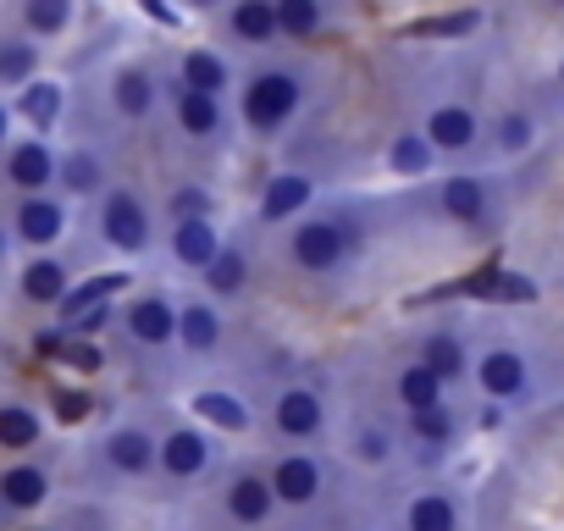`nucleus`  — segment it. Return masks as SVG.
I'll return each mask as SVG.
<instances>
[{"label": "nucleus", "instance_id": "c756f323", "mask_svg": "<svg viewBox=\"0 0 564 531\" xmlns=\"http://www.w3.org/2000/svg\"><path fill=\"white\" fill-rule=\"evenodd\" d=\"M205 289H210V300H232L243 283H249V260H243V249L238 243H221V254L205 266Z\"/></svg>", "mask_w": 564, "mask_h": 531}, {"label": "nucleus", "instance_id": "7ed1b4c3", "mask_svg": "<svg viewBox=\"0 0 564 531\" xmlns=\"http://www.w3.org/2000/svg\"><path fill=\"white\" fill-rule=\"evenodd\" d=\"M100 238L117 249V254H144L150 249V210L133 188H111L106 205H100Z\"/></svg>", "mask_w": 564, "mask_h": 531}, {"label": "nucleus", "instance_id": "e433bc0d", "mask_svg": "<svg viewBox=\"0 0 564 531\" xmlns=\"http://www.w3.org/2000/svg\"><path fill=\"white\" fill-rule=\"evenodd\" d=\"M349 454H355L360 465H388V459H393V432L377 426V421H360V426L349 432Z\"/></svg>", "mask_w": 564, "mask_h": 531}, {"label": "nucleus", "instance_id": "2f4dec72", "mask_svg": "<svg viewBox=\"0 0 564 531\" xmlns=\"http://www.w3.org/2000/svg\"><path fill=\"white\" fill-rule=\"evenodd\" d=\"M40 437H45L40 410H29V404H0V448L23 454V448H34Z\"/></svg>", "mask_w": 564, "mask_h": 531}, {"label": "nucleus", "instance_id": "9d476101", "mask_svg": "<svg viewBox=\"0 0 564 531\" xmlns=\"http://www.w3.org/2000/svg\"><path fill=\"white\" fill-rule=\"evenodd\" d=\"M122 327L139 349H166L177 344V305L166 294H139L122 305Z\"/></svg>", "mask_w": 564, "mask_h": 531}, {"label": "nucleus", "instance_id": "4c0bfd02", "mask_svg": "<svg viewBox=\"0 0 564 531\" xmlns=\"http://www.w3.org/2000/svg\"><path fill=\"white\" fill-rule=\"evenodd\" d=\"M34 67H40V51L29 40H0V84H34Z\"/></svg>", "mask_w": 564, "mask_h": 531}, {"label": "nucleus", "instance_id": "f8f14e48", "mask_svg": "<svg viewBox=\"0 0 564 531\" xmlns=\"http://www.w3.org/2000/svg\"><path fill=\"white\" fill-rule=\"evenodd\" d=\"M421 133L437 144V155H465V150L481 139V117H476L470 106H459V100H437V106L426 111Z\"/></svg>", "mask_w": 564, "mask_h": 531}, {"label": "nucleus", "instance_id": "6ab92c4d", "mask_svg": "<svg viewBox=\"0 0 564 531\" xmlns=\"http://www.w3.org/2000/svg\"><path fill=\"white\" fill-rule=\"evenodd\" d=\"M188 404H194V415H199L216 437H238V432H249V404H243L238 393H227V388H199Z\"/></svg>", "mask_w": 564, "mask_h": 531}, {"label": "nucleus", "instance_id": "aec40b11", "mask_svg": "<svg viewBox=\"0 0 564 531\" xmlns=\"http://www.w3.org/2000/svg\"><path fill=\"white\" fill-rule=\"evenodd\" d=\"M67 232V205L62 199H45V194H29L23 205H18V238L23 243H56Z\"/></svg>", "mask_w": 564, "mask_h": 531}, {"label": "nucleus", "instance_id": "473e14b6", "mask_svg": "<svg viewBox=\"0 0 564 531\" xmlns=\"http://www.w3.org/2000/svg\"><path fill=\"white\" fill-rule=\"evenodd\" d=\"M421 360L443 377V382H454L465 366H470V355H465V344L454 338V333H426V344H421Z\"/></svg>", "mask_w": 564, "mask_h": 531}, {"label": "nucleus", "instance_id": "423d86ee", "mask_svg": "<svg viewBox=\"0 0 564 531\" xmlns=\"http://www.w3.org/2000/svg\"><path fill=\"white\" fill-rule=\"evenodd\" d=\"M271 487H276V498L289 503V509H311L322 492H327V470H322V459L311 454V448H294V454H282L271 470Z\"/></svg>", "mask_w": 564, "mask_h": 531}, {"label": "nucleus", "instance_id": "2eb2a0df", "mask_svg": "<svg viewBox=\"0 0 564 531\" xmlns=\"http://www.w3.org/2000/svg\"><path fill=\"white\" fill-rule=\"evenodd\" d=\"M311 199H316V183L305 172H271L260 194V221H294L311 210Z\"/></svg>", "mask_w": 564, "mask_h": 531}, {"label": "nucleus", "instance_id": "a19ab883", "mask_svg": "<svg viewBox=\"0 0 564 531\" xmlns=\"http://www.w3.org/2000/svg\"><path fill=\"white\" fill-rule=\"evenodd\" d=\"M481 29V12H459V18H443V23H426L421 34H437V40H454V34H470Z\"/></svg>", "mask_w": 564, "mask_h": 531}, {"label": "nucleus", "instance_id": "de8ad7c7", "mask_svg": "<svg viewBox=\"0 0 564 531\" xmlns=\"http://www.w3.org/2000/svg\"><path fill=\"white\" fill-rule=\"evenodd\" d=\"M7 128H12V111H7V106H0V139H7Z\"/></svg>", "mask_w": 564, "mask_h": 531}, {"label": "nucleus", "instance_id": "72a5a7b5", "mask_svg": "<svg viewBox=\"0 0 564 531\" xmlns=\"http://www.w3.org/2000/svg\"><path fill=\"white\" fill-rule=\"evenodd\" d=\"M56 177L67 183V194H100L106 166H100L95 150H73V155H62V172H56Z\"/></svg>", "mask_w": 564, "mask_h": 531}, {"label": "nucleus", "instance_id": "3c124183", "mask_svg": "<svg viewBox=\"0 0 564 531\" xmlns=\"http://www.w3.org/2000/svg\"><path fill=\"white\" fill-rule=\"evenodd\" d=\"M0 254H7V232H0Z\"/></svg>", "mask_w": 564, "mask_h": 531}, {"label": "nucleus", "instance_id": "09e8293b", "mask_svg": "<svg viewBox=\"0 0 564 531\" xmlns=\"http://www.w3.org/2000/svg\"><path fill=\"white\" fill-rule=\"evenodd\" d=\"M7 514H12V503H7V492H0V525H7Z\"/></svg>", "mask_w": 564, "mask_h": 531}, {"label": "nucleus", "instance_id": "a211bd4d", "mask_svg": "<svg viewBox=\"0 0 564 531\" xmlns=\"http://www.w3.org/2000/svg\"><path fill=\"white\" fill-rule=\"evenodd\" d=\"M56 172H62V161L51 155L45 139H23V144H12V155H7V177H12L23 194H40L45 183H56Z\"/></svg>", "mask_w": 564, "mask_h": 531}, {"label": "nucleus", "instance_id": "f03ea898", "mask_svg": "<svg viewBox=\"0 0 564 531\" xmlns=\"http://www.w3.org/2000/svg\"><path fill=\"white\" fill-rule=\"evenodd\" d=\"M355 243H360V227H349L344 210H316V216L305 210L289 232V266H300L311 278H327L338 266H349Z\"/></svg>", "mask_w": 564, "mask_h": 531}, {"label": "nucleus", "instance_id": "c9c22d12", "mask_svg": "<svg viewBox=\"0 0 564 531\" xmlns=\"http://www.w3.org/2000/svg\"><path fill=\"white\" fill-rule=\"evenodd\" d=\"M23 23H29V34L56 40L73 23V0H23Z\"/></svg>", "mask_w": 564, "mask_h": 531}, {"label": "nucleus", "instance_id": "dca6fc26", "mask_svg": "<svg viewBox=\"0 0 564 531\" xmlns=\"http://www.w3.org/2000/svg\"><path fill=\"white\" fill-rule=\"evenodd\" d=\"M227 29L238 45L260 51L282 40V18H276V0H227Z\"/></svg>", "mask_w": 564, "mask_h": 531}, {"label": "nucleus", "instance_id": "4be33fe9", "mask_svg": "<svg viewBox=\"0 0 564 531\" xmlns=\"http://www.w3.org/2000/svg\"><path fill=\"white\" fill-rule=\"evenodd\" d=\"M388 172L393 177H426L432 166H437V144L421 133V128H404V133H393L388 139Z\"/></svg>", "mask_w": 564, "mask_h": 531}, {"label": "nucleus", "instance_id": "c03bdc74", "mask_svg": "<svg viewBox=\"0 0 564 531\" xmlns=\"http://www.w3.org/2000/svg\"><path fill=\"white\" fill-rule=\"evenodd\" d=\"M498 294H503V300H536V283H531V278L503 272V278H498Z\"/></svg>", "mask_w": 564, "mask_h": 531}, {"label": "nucleus", "instance_id": "a878e982", "mask_svg": "<svg viewBox=\"0 0 564 531\" xmlns=\"http://www.w3.org/2000/svg\"><path fill=\"white\" fill-rule=\"evenodd\" d=\"M0 492H7L12 514H29L51 498V470L40 465H12V470H0Z\"/></svg>", "mask_w": 564, "mask_h": 531}, {"label": "nucleus", "instance_id": "6e6552de", "mask_svg": "<svg viewBox=\"0 0 564 531\" xmlns=\"http://www.w3.org/2000/svg\"><path fill=\"white\" fill-rule=\"evenodd\" d=\"M221 333H227V322H221V300H210V294L177 300V344H183V355L210 360V355L221 349Z\"/></svg>", "mask_w": 564, "mask_h": 531}, {"label": "nucleus", "instance_id": "5701e85b", "mask_svg": "<svg viewBox=\"0 0 564 531\" xmlns=\"http://www.w3.org/2000/svg\"><path fill=\"white\" fill-rule=\"evenodd\" d=\"M393 399L404 410H432V404H448V382L426 366V360H410L399 377H393Z\"/></svg>", "mask_w": 564, "mask_h": 531}, {"label": "nucleus", "instance_id": "1a4fd4ad", "mask_svg": "<svg viewBox=\"0 0 564 531\" xmlns=\"http://www.w3.org/2000/svg\"><path fill=\"white\" fill-rule=\"evenodd\" d=\"M216 459V432L210 426H172L166 437H161V470L172 476V481H194V476H205V465Z\"/></svg>", "mask_w": 564, "mask_h": 531}, {"label": "nucleus", "instance_id": "412c9836", "mask_svg": "<svg viewBox=\"0 0 564 531\" xmlns=\"http://www.w3.org/2000/svg\"><path fill=\"white\" fill-rule=\"evenodd\" d=\"M177 84H188V89H199V95H227L232 89V67H227V56H216V51H205V45H194V51H183V62H177Z\"/></svg>", "mask_w": 564, "mask_h": 531}, {"label": "nucleus", "instance_id": "49530a36", "mask_svg": "<svg viewBox=\"0 0 564 531\" xmlns=\"http://www.w3.org/2000/svg\"><path fill=\"white\" fill-rule=\"evenodd\" d=\"M188 12H216V7H227V0H183Z\"/></svg>", "mask_w": 564, "mask_h": 531}, {"label": "nucleus", "instance_id": "8fccbe9b", "mask_svg": "<svg viewBox=\"0 0 564 531\" xmlns=\"http://www.w3.org/2000/svg\"><path fill=\"white\" fill-rule=\"evenodd\" d=\"M558 89H564V56H558Z\"/></svg>", "mask_w": 564, "mask_h": 531}, {"label": "nucleus", "instance_id": "864d4df0", "mask_svg": "<svg viewBox=\"0 0 564 531\" xmlns=\"http://www.w3.org/2000/svg\"><path fill=\"white\" fill-rule=\"evenodd\" d=\"M558 7H564V0H558Z\"/></svg>", "mask_w": 564, "mask_h": 531}, {"label": "nucleus", "instance_id": "c85d7f7f", "mask_svg": "<svg viewBox=\"0 0 564 531\" xmlns=\"http://www.w3.org/2000/svg\"><path fill=\"white\" fill-rule=\"evenodd\" d=\"M18 117H23L29 128L51 133V128L62 122V84H45V78L23 84V95H18Z\"/></svg>", "mask_w": 564, "mask_h": 531}, {"label": "nucleus", "instance_id": "37998d69", "mask_svg": "<svg viewBox=\"0 0 564 531\" xmlns=\"http://www.w3.org/2000/svg\"><path fill=\"white\" fill-rule=\"evenodd\" d=\"M89 410H95L89 393H78V388H62V393H56V415H62V421H84Z\"/></svg>", "mask_w": 564, "mask_h": 531}, {"label": "nucleus", "instance_id": "f3484780", "mask_svg": "<svg viewBox=\"0 0 564 531\" xmlns=\"http://www.w3.org/2000/svg\"><path fill=\"white\" fill-rule=\"evenodd\" d=\"M216 254H221V227H216V216L172 221V260H177V266H188V272H205Z\"/></svg>", "mask_w": 564, "mask_h": 531}, {"label": "nucleus", "instance_id": "79ce46f5", "mask_svg": "<svg viewBox=\"0 0 564 531\" xmlns=\"http://www.w3.org/2000/svg\"><path fill=\"white\" fill-rule=\"evenodd\" d=\"M62 360H67V366H78V371H100V360H106V355H100L89 338H73V344L62 349Z\"/></svg>", "mask_w": 564, "mask_h": 531}, {"label": "nucleus", "instance_id": "bb28decb", "mask_svg": "<svg viewBox=\"0 0 564 531\" xmlns=\"http://www.w3.org/2000/svg\"><path fill=\"white\" fill-rule=\"evenodd\" d=\"M23 300L29 305H62L67 300V266L56 254H40L23 266Z\"/></svg>", "mask_w": 564, "mask_h": 531}, {"label": "nucleus", "instance_id": "ddd939ff", "mask_svg": "<svg viewBox=\"0 0 564 531\" xmlns=\"http://www.w3.org/2000/svg\"><path fill=\"white\" fill-rule=\"evenodd\" d=\"M100 454H106V465H111L117 476H150L155 459H161V437H150L144 426L128 421V426H111V432H106Z\"/></svg>", "mask_w": 564, "mask_h": 531}, {"label": "nucleus", "instance_id": "f704fd0d", "mask_svg": "<svg viewBox=\"0 0 564 531\" xmlns=\"http://www.w3.org/2000/svg\"><path fill=\"white\" fill-rule=\"evenodd\" d=\"M128 289V272H111V278H89L84 289H67V300H62V322H73V316H84L89 305H106L111 294H122Z\"/></svg>", "mask_w": 564, "mask_h": 531}, {"label": "nucleus", "instance_id": "b1692460", "mask_svg": "<svg viewBox=\"0 0 564 531\" xmlns=\"http://www.w3.org/2000/svg\"><path fill=\"white\" fill-rule=\"evenodd\" d=\"M111 106L128 117V122H144L155 111V78L144 67H117L111 78Z\"/></svg>", "mask_w": 564, "mask_h": 531}, {"label": "nucleus", "instance_id": "ea45409f", "mask_svg": "<svg viewBox=\"0 0 564 531\" xmlns=\"http://www.w3.org/2000/svg\"><path fill=\"white\" fill-rule=\"evenodd\" d=\"M492 133H498V150H503V155H525V150L536 144V122H531L525 111H503Z\"/></svg>", "mask_w": 564, "mask_h": 531}, {"label": "nucleus", "instance_id": "9b49d317", "mask_svg": "<svg viewBox=\"0 0 564 531\" xmlns=\"http://www.w3.org/2000/svg\"><path fill=\"white\" fill-rule=\"evenodd\" d=\"M221 503H227V514H232L238 525H265V520H271V509H276L282 498H276L271 476L249 465V470H232V476H227Z\"/></svg>", "mask_w": 564, "mask_h": 531}, {"label": "nucleus", "instance_id": "7c9ffc66", "mask_svg": "<svg viewBox=\"0 0 564 531\" xmlns=\"http://www.w3.org/2000/svg\"><path fill=\"white\" fill-rule=\"evenodd\" d=\"M410 437H415L426 454H448L454 437H459V426H454L448 404H432V410H410Z\"/></svg>", "mask_w": 564, "mask_h": 531}, {"label": "nucleus", "instance_id": "f257e3e1", "mask_svg": "<svg viewBox=\"0 0 564 531\" xmlns=\"http://www.w3.org/2000/svg\"><path fill=\"white\" fill-rule=\"evenodd\" d=\"M305 95H311V89H305V78H300L294 67H260V73H249L243 89H238V117H243V128H249L254 139H276L282 128L300 117Z\"/></svg>", "mask_w": 564, "mask_h": 531}, {"label": "nucleus", "instance_id": "0eeeda50", "mask_svg": "<svg viewBox=\"0 0 564 531\" xmlns=\"http://www.w3.org/2000/svg\"><path fill=\"white\" fill-rule=\"evenodd\" d=\"M437 210L459 227H487L492 221V188L481 172H448L437 183Z\"/></svg>", "mask_w": 564, "mask_h": 531}, {"label": "nucleus", "instance_id": "393cba45", "mask_svg": "<svg viewBox=\"0 0 564 531\" xmlns=\"http://www.w3.org/2000/svg\"><path fill=\"white\" fill-rule=\"evenodd\" d=\"M404 531H459V503L448 492H415L404 503Z\"/></svg>", "mask_w": 564, "mask_h": 531}, {"label": "nucleus", "instance_id": "58836bf2", "mask_svg": "<svg viewBox=\"0 0 564 531\" xmlns=\"http://www.w3.org/2000/svg\"><path fill=\"white\" fill-rule=\"evenodd\" d=\"M166 216L172 221H188V216H216V194L205 183H183L166 194Z\"/></svg>", "mask_w": 564, "mask_h": 531}, {"label": "nucleus", "instance_id": "cd10ccee", "mask_svg": "<svg viewBox=\"0 0 564 531\" xmlns=\"http://www.w3.org/2000/svg\"><path fill=\"white\" fill-rule=\"evenodd\" d=\"M276 18H282V40L311 45L327 29V0H276Z\"/></svg>", "mask_w": 564, "mask_h": 531}, {"label": "nucleus", "instance_id": "20e7f679", "mask_svg": "<svg viewBox=\"0 0 564 531\" xmlns=\"http://www.w3.org/2000/svg\"><path fill=\"white\" fill-rule=\"evenodd\" d=\"M470 377H476V388H481L487 399H498V404H520V399L531 393V366H525V355H520L514 344L481 349V360L470 366Z\"/></svg>", "mask_w": 564, "mask_h": 531}, {"label": "nucleus", "instance_id": "39448f33", "mask_svg": "<svg viewBox=\"0 0 564 531\" xmlns=\"http://www.w3.org/2000/svg\"><path fill=\"white\" fill-rule=\"evenodd\" d=\"M271 426L289 443H316L322 426H327V399L316 388H305V382H289L271 399Z\"/></svg>", "mask_w": 564, "mask_h": 531}, {"label": "nucleus", "instance_id": "603ef678", "mask_svg": "<svg viewBox=\"0 0 564 531\" xmlns=\"http://www.w3.org/2000/svg\"><path fill=\"white\" fill-rule=\"evenodd\" d=\"M45 531H62V525H45Z\"/></svg>", "mask_w": 564, "mask_h": 531}, {"label": "nucleus", "instance_id": "a18cd8bd", "mask_svg": "<svg viewBox=\"0 0 564 531\" xmlns=\"http://www.w3.org/2000/svg\"><path fill=\"white\" fill-rule=\"evenodd\" d=\"M139 7H144L155 23H172V18H177V12H172V0H139Z\"/></svg>", "mask_w": 564, "mask_h": 531}, {"label": "nucleus", "instance_id": "4468645a", "mask_svg": "<svg viewBox=\"0 0 564 531\" xmlns=\"http://www.w3.org/2000/svg\"><path fill=\"white\" fill-rule=\"evenodd\" d=\"M172 111H177V128H183L194 144H210V139L227 133V111H221L216 95H199V89L177 84V89H172Z\"/></svg>", "mask_w": 564, "mask_h": 531}]
</instances>
